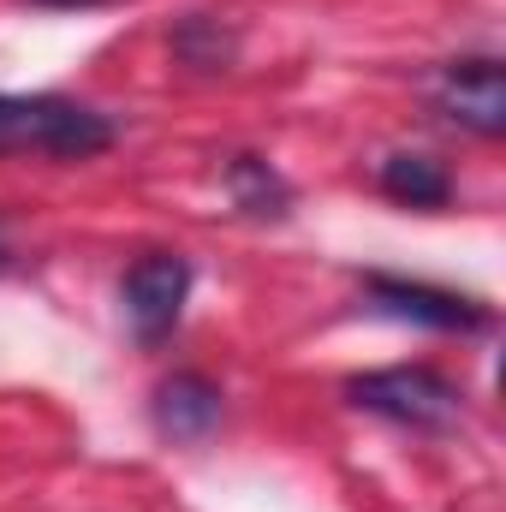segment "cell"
<instances>
[{
  "instance_id": "obj_9",
  "label": "cell",
  "mask_w": 506,
  "mask_h": 512,
  "mask_svg": "<svg viewBox=\"0 0 506 512\" xmlns=\"http://www.w3.org/2000/svg\"><path fill=\"white\" fill-rule=\"evenodd\" d=\"M42 6H108V0H42Z\"/></svg>"
},
{
  "instance_id": "obj_7",
  "label": "cell",
  "mask_w": 506,
  "mask_h": 512,
  "mask_svg": "<svg viewBox=\"0 0 506 512\" xmlns=\"http://www.w3.org/2000/svg\"><path fill=\"white\" fill-rule=\"evenodd\" d=\"M381 191L405 209H441L453 197V179L429 155H387L381 161Z\"/></svg>"
},
{
  "instance_id": "obj_2",
  "label": "cell",
  "mask_w": 506,
  "mask_h": 512,
  "mask_svg": "<svg viewBox=\"0 0 506 512\" xmlns=\"http://www.w3.org/2000/svg\"><path fill=\"white\" fill-rule=\"evenodd\" d=\"M346 393H352V405L393 417V423H411V429H447L459 417V387L435 370H376V376H358Z\"/></svg>"
},
{
  "instance_id": "obj_3",
  "label": "cell",
  "mask_w": 506,
  "mask_h": 512,
  "mask_svg": "<svg viewBox=\"0 0 506 512\" xmlns=\"http://www.w3.org/2000/svg\"><path fill=\"white\" fill-rule=\"evenodd\" d=\"M191 298V262L179 251H149L126 274V316L143 340H167Z\"/></svg>"
},
{
  "instance_id": "obj_1",
  "label": "cell",
  "mask_w": 506,
  "mask_h": 512,
  "mask_svg": "<svg viewBox=\"0 0 506 512\" xmlns=\"http://www.w3.org/2000/svg\"><path fill=\"white\" fill-rule=\"evenodd\" d=\"M114 143V126L96 108L60 96H0V155H54L84 161Z\"/></svg>"
},
{
  "instance_id": "obj_8",
  "label": "cell",
  "mask_w": 506,
  "mask_h": 512,
  "mask_svg": "<svg viewBox=\"0 0 506 512\" xmlns=\"http://www.w3.org/2000/svg\"><path fill=\"white\" fill-rule=\"evenodd\" d=\"M233 185H239V197H245V209H251V215H280V203H286L280 179H274L256 155H245V161L233 167Z\"/></svg>"
},
{
  "instance_id": "obj_5",
  "label": "cell",
  "mask_w": 506,
  "mask_h": 512,
  "mask_svg": "<svg viewBox=\"0 0 506 512\" xmlns=\"http://www.w3.org/2000/svg\"><path fill=\"white\" fill-rule=\"evenodd\" d=\"M370 298H376L387 316H399V322H423V328H447V334H453V328L471 334V328L489 322L483 304H471V298H459V292H441V286H423V280L370 274Z\"/></svg>"
},
{
  "instance_id": "obj_6",
  "label": "cell",
  "mask_w": 506,
  "mask_h": 512,
  "mask_svg": "<svg viewBox=\"0 0 506 512\" xmlns=\"http://www.w3.org/2000/svg\"><path fill=\"white\" fill-rule=\"evenodd\" d=\"M215 423H221V387L209 376L179 370V376H167L155 387V429L167 441H203Z\"/></svg>"
},
{
  "instance_id": "obj_4",
  "label": "cell",
  "mask_w": 506,
  "mask_h": 512,
  "mask_svg": "<svg viewBox=\"0 0 506 512\" xmlns=\"http://www.w3.org/2000/svg\"><path fill=\"white\" fill-rule=\"evenodd\" d=\"M441 108L477 137H501L506 131V84H501V60L477 54V60H453L441 78Z\"/></svg>"
}]
</instances>
